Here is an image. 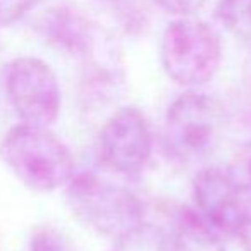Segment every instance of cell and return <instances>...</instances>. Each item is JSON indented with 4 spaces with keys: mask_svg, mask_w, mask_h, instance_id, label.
Listing matches in <instances>:
<instances>
[{
    "mask_svg": "<svg viewBox=\"0 0 251 251\" xmlns=\"http://www.w3.org/2000/svg\"><path fill=\"white\" fill-rule=\"evenodd\" d=\"M0 157L9 171L31 191L52 193L74 176L69 148L47 127L18 124L0 141Z\"/></svg>",
    "mask_w": 251,
    "mask_h": 251,
    "instance_id": "6da1fadb",
    "label": "cell"
},
{
    "mask_svg": "<svg viewBox=\"0 0 251 251\" xmlns=\"http://www.w3.org/2000/svg\"><path fill=\"white\" fill-rule=\"evenodd\" d=\"M66 201L84 227L115 241L145 224L140 198L95 172H74L66 184Z\"/></svg>",
    "mask_w": 251,
    "mask_h": 251,
    "instance_id": "7a4b0ae2",
    "label": "cell"
},
{
    "mask_svg": "<svg viewBox=\"0 0 251 251\" xmlns=\"http://www.w3.org/2000/svg\"><path fill=\"white\" fill-rule=\"evenodd\" d=\"M227 112L217 97L198 90L181 93L167 108L164 147L174 160L193 164L213 153L226 129Z\"/></svg>",
    "mask_w": 251,
    "mask_h": 251,
    "instance_id": "3957f363",
    "label": "cell"
},
{
    "mask_svg": "<svg viewBox=\"0 0 251 251\" xmlns=\"http://www.w3.org/2000/svg\"><path fill=\"white\" fill-rule=\"evenodd\" d=\"M160 59L176 84L196 90L219 73L222 40L208 23L191 18L176 19L162 35Z\"/></svg>",
    "mask_w": 251,
    "mask_h": 251,
    "instance_id": "277c9868",
    "label": "cell"
},
{
    "mask_svg": "<svg viewBox=\"0 0 251 251\" xmlns=\"http://www.w3.org/2000/svg\"><path fill=\"white\" fill-rule=\"evenodd\" d=\"M5 91L23 124L49 127L59 119L62 93L53 69L36 57H19L5 67Z\"/></svg>",
    "mask_w": 251,
    "mask_h": 251,
    "instance_id": "5b68a950",
    "label": "cell"
},
{
    "mask_svg": "<svg viewBox=\"0 0 251 251\" xmlns=\"http://www.w3.org/2000/svg\"><path fill=\"white\" fill-rule=\"evenodd\" d=\"M153 138L145 114L136 107L115 110L101 126L95 141L98 164L119 176H136L147 167Z\"/></svg>",
    "mask_w": 251,
    "mask_h": 251,
    "instance_id": "8992f818",
    "label": "cell"
},
{
    "mask_svg": "<svg viewBox=\"0 0 251 251\" xmlns=\"http://www.w3.org/2000/svg\"><path fill=\"white\" fill-rule=\"evenodd\" d=\"M193 208L220 234L237 236L243 222L246 200L230 179L227 169H201L193 179Z\"/></svg>",
    "mask_w": 251,
    "mask_h": 251,
    "instance_id": "52a82bcc",
    "label": "cell"
},
{
    "mask_svg": "<svg viewBox=\"0 0 251 251\" xmlns=\"http://www.w3.org/2000/svg\"><path fill=\"white\" fill-rule=\"evenodd\" d=\"M38 33L57 50L81 59L98 55L100 38L95 26L81 12L71 7H50L36 23Z\"/></svg>",
    "mask_w": 251,
    "mask_h": 251,
    "instance_id": "ba28073f",
    "label": "cell"
},
{
    "mask_svg": "<svg viewBox=\"0 0 251 251\" xmlns=\"http://www.w3.org/2000/svg\"><path fill=\"white\" fill-rule=\"evenodd\" d=\"M165 234L172 251H226L222 236L191 206L172 210Z\"/></svg>",
    "mask_w": 251,
    "mask_h": 251,
    "instance_id": "9c48e42d",
    "label": "cell"
},
{
    "mask_svg": "<svg viewBox=\"0 0 251 251\" xmlns=\"http://www.w3.org/2000/svg\"><path fill=\"white\" fill-rule=\"evenodd\" d=\"M215 16L234 36L251 40V0H219Z\"/></svg>",
    "mask_w": 251,
    "mask_h": 251,
    "instance_id": "30bf717a",
    "label": "cell"
},
{
    "mask_svg": "<svg viewBox=\"0 0 251 251\" xmlns=\"http://www.w3.org/2000/svg\"><path fill=\"white\" fill-rule=\"evenodd\" d=\"M112 251H172L164 229L143 224L136 230L115 241Z\"/></svg>",
    "mask_w": 251,
    "mask_h": 251,
    "instance_id": "8fae6325",
    "label": "cell"
},
{
    "mask_svg": "<svg viewBox=\"0 0 251 251\" xmlns=\"http://www.w3.org/2000/svg\"><path fill=\"white\" fill-rule=\"evenodd\" d=\"M227 172L243 195H251V141L232 155Z\"/></svg>",
    "mask_w": 251,
    "mask_h": 251,
    "instance_id": "7c38bea8",
    "label": "cell"
},
{
    "mask_svg": "<svg viewBox=\"0 0 251 251\" xmlns=\"http://www.w3.org/2000/svg\"><path fill=\"white\" fill-rule=\"evenodd\" d=\"M103 2L127 29L141 28L145 25V9L141 7V0H103Z\"/></svg>",
    "mask_w": 251,
    "mask_h": 251,
    "instance_id": "4fadbf2b",
    "label": "cell"
},
{
    "mask_svg": "<svg viewBox=\"0 0 251 251\" xmlns=\"http://www.w3.org/2000/svg\"><path fill=\"white\" fill-rule=\"evenodd\" d=\"M29 251H74V248L62 232L52 227H42L31 236Z\"/></svg>",
    "mask_w": 251,
    "mask_h": 251,
    "instance_id": "5bb4252c",
    "label": "cell"
},
{
    "mask_svg": "<svg viewBox=\"0 0 251 251\" xmlns=\"http://www.w3.org/2000/svg\"><path fill=\"white\" fill-rule=\"evenodd\" d=\"M40 4V0H0V28L23 19Z\"/></svg>",
    "mask_w": 251,
    "mask_h": 251,
    "instance_id": "9a60e30c",
    "label": "cell"
},
{
    "mask_svg": "<svg viewBox=\"0 0 251 251\" xmlns=\"http://www.w3.org/2000/svg\"><path fill=\"white\" fill-rule=\"evenodd\" d=\"M153 2L169 14L188 18V16L198 12L205 5L206 0H153Z\"/></svg>",
    "mask_w": 251,
    "mask_h": 251,
    "instance_id": "2e32d148",
    "label": "cell"
},
{
    "mask_svg": "<svg viewBox=\"0 0 251 251\" xmlns=\"http://www.w3.org/2000/svg\"><path fill=\"white\" fill-rule=\"evenodd\" d=\"M237 103H239V110L243 114L244 122L248 124V127H251V73L244 77L241 93L237 97Z\"/></svg>",
    "mask_w": 251,
    "mask_h": 251,
    "instance_id": "e0dca14e",
    "label": "cell"
},
{
    "mask_svg": "<svg viewBox=\"0 0 251 251\" xmlns=\"http://www.w3.org/2000/svg\"><path fill=\"white\" fill-rule=\"evenodd\" d=\"M237 237L243 243L244 250L251 251V200L246 203V210H244V217H243V222H241Z\"/></svg>",
    "mask_w": 251,
    "mask_h": 251,
    "instance_id": "ac0fdd59",
    "label": "cell"
}]
</instances>
